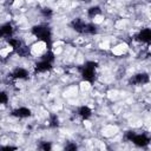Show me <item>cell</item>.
<instances>
[{
    "label": "cell",
    "mask_w": 151,
    "mask_h": 151,
    "mask_svg": "<svg viewBox=\"0 0 151 151\" xmlns=\"http://www.w3.org/2000/svg\"><path fill=\"white\" fill-rule=\"evenodd\" d=\"M32 33H33L38 39L42 40V41L47 45L48 50L51 48V29H50L48 27L41 26V25L34 26V27L32 28Z\"/></svg>",
    "instance_id": "1"
},
{
    "label": "cell",
    "mask_w": 151,
    "mask_h": 151,
    "mask_svg": "<svg viewBox=\"0 0 151 151\" xmlns=\"http://www.w3.org/2000/svg\"><path fill=\"white\" fill-rule=\"evenodd\" d=\"M97 67V63L94 61H87L81 71V77L84 80L86 81H90V83H93L94 80V70Z\"/></svg>",
    "instance_id": "2"
},
{
    "label": "cell",
    "mask_w": 151,
    "mask_h": 151,
    "mask_svg": "<svg viewBox=\"0 0 151 151\" xmlns=\"http://www.w3.org/2000/svg\"><path fill=\"white\" fill-rule=\"evenodd\" d=\"M130 83L131 84H134V85H143V84H146L149 83V76L146 73H138L136 76H133L131 79H130Z\"/></svg>",
    "instance_id": "3"
},
{
    "label": "cell",
    "mask_w": 151,
    "mask_h": 151,
    "mask_svg": "<svg viewBox=\"0 0 151 151\" xmlns=\"http://www.w3.org/2000/svg\"><path fill=\"white\" fill-rule=\"evenodd\" d=\"M137 146H146L150 142V139L145 134H134L131 139Z\"/></svg>",
    "instance_id": "4"
},
{
    "label": "cell",
    "mask_w": 151,
    "mask_h": 151,
    "mask_svg": "<svg viewBox=\"0 0 151 151\" xmlns=\"http://www.w3.org/2000/svg\"><path fill=\"white\" fill-rule=\"evenodd\" d=\"M137 39L139 41H143V42H149L151 40V31L150 28H144L139 32V34L137 35Z\"/></svg>",
    "instance_id": "5"
},
{
    "label": "cell",
    "mask_w": 151,
    "mask_h": 151,
    "mask_svg": "<svg viewBox=\"0 0 151 151\" xmlns=\"http://www.w3.org/2000/svg\"><path fill=\"white\" fill-rule=\"evenodd\" d=\"M13 114L15 117H19V118H26V117L31 116V110L27 107H19V109L13 111Z\"/></svg>",
    "instance_id": "6"
},
{
    "label": "cell",
    "mask_w": 151,
    "mask_h": 151,
    "mask_svg": "<svg viewBox=\"0 0 151 151\" xmlns=\"http://www.w3.org/2000/svg\"><path fill=\"white\" fill-rule=\"evenodd\" d=\"M52 68V64L48 63V61H39L37 65H35V71L38 72H46V71H50Z\"/></svg>",
    "instance_id": "7"
},
{
    "label": "cell",
    "mask_w": 151,
    "mask_h": 151,
    "mask_svg": "<svg viewBox=\"0 0 151 151\" xmlns=\"http://www.w3.org/2000/svg\"><path fill=\"white\" fill-rule=\"evenodd\" d=\"M13 33V27L11 24H4L0 26V37H9Z\"/></svg>",
    "instance_id": "8"
},
{
    "label": "cell",
    "mask_w": 151,
    "mask_h": 151,
    "mask_svg": "<svg viewBox=\"0 0 151 151\" xmlns=\"http://www.w3.org/2000/svg\"><path fill=\"white\" fill-rule=\"evenodd\" d=\"M12 77L14 79H26L28 77V73H27V71L25 68H17L12 73Z\"/></svg>",
    "instance_id": "9"
},
{
    "label": "cell",
    "mask_w": 151,
    "mask_h": 151,
    "mask_svg": "<svg viewBox=\"0 0 151 151\" xmlns=\"http://www.w3.org/2000/svg\"><path fill=\"white\" fill-rule=\"evenodd\" d=\"M85 26H86V24H85L84 21L79 20V19H76V20L72 21V27H73L77 32H79V33H84Z\"/></svg>",
    "instance_id": "10"
},
{
    "label": "cell",
    "mask_w": 151,
    "mask_h": 151,
    "mask_svg": "<svg viewBox=\"0 0 151 151\" xmlns=\"http://www.w3.org/2000/svg\"><path fill=\"white\" fill-rule=\"evenodd\" d=\"M78 113H79L83 118H85V119H87V118L91 117V110H90V107H87V106H81V107L78 110Z\"/></svg>",
    "instance_id": "11"
},
{
    "label": "cell",
    "mask_w": 151,
    "mask_h": 151,
    "mask_svg": "<svg viewBox=\"0 0 151 151\" xmlns=\"http://www.w3.org/2000/svg\"><path fill=\"white\" fill-rule=\"evenodd\" d=\"M8 42H9V45L18 52L21 47H22V44H21V41L20 40H18V39H14V38H11L9 40H8Z\"/></svg>",
    "instance_id": "12"
},
{
    "label": "cell",
    "mask_w": 151,
    "mask_h": 151,
    "mask_svg": "<svg viewBox=\"0 0 151 151\" xmlns=\"http://www.w3.org/2000/svg\"><path fill=\"white\" fill-rule=\"evenodd\" d=\"M100 12H101L100 7H98V6H94V7H91V8L87 11V14H88V17L93 18V17H96V15L100 14Z\"/></svg>",
    "instance_id": "13"
},
{
    "label": "cell",
    "mask_w": 151,
    "mask_h": 151,
    "mask_svg": "<svg viewBox=\"0 0 151 151\" xmlns=\"http://www.w3.org/2000/svg\"><path fill=\"white\" fill-rule=\"evenodd\" d=\"M84 33H88V34H94V33H97V26L93 25V24H86Z\"/></svg>",
    "instance_id": "14"
},
{
    "label": "cell",
    "mask_w": 151,
    "mask_h": 151,
    "mask_svg": "<svg viewBox=\"0 0 151 151\" xmlns=\"http://www.w3.org/2000/svg\"><path fill=\"white\" fill-rule=\"evenodd\" d=\"M53 59H54V54L48 50L44 55H42V60L44 61H48V63H52L53 61Z\"/></svg>",
    "instance_id": "15"
},
{
    "label": "cell",
    "mask_w": 151,
    "mask_h": 151,
    "mask_svg": "<svg viewBox=\"0 0 151 151\" xmlns=\"http://www.w3.org/2000/svg\"><path fill=\"white\" fill-rule=\"evenodd\" d=\"M7 100H8L7 94L5 92H0V104H5L7 103Z\"/></svg>",
    "instance_id": "16"
},
{
    "label": "cell",
    "mask_w": 151,
    "mask_h": 151,
    "mask_svg": "<svg viewBox=\"0 0 151 151\" xmlns=\"http://www.w3.org/2000/svg\"><path fill=\"white\" fill-rule=\"evenodd\" d=\"M40 147L42 150H45V151H48V150H51V144L50 143H44V144H41Z\"/></svg>",
    "instance_id": "17"
},
{
    "label": "cell",
    "mask_w": 151,
    "mask_h": 151,
    "mask_svg": "<svg viewBox=\"0 0 151 151\" xmlns=\"http://www.w3.org/2000/svg\"><path fill=\"white\" fill-rule=\"evenodd\" d=\"M42 14H44V15H51V14H52V11H51L50 8H44V9H42Z\"/></svg>",
    "instance_id": "18"
},
{
    "label": "cell",
    "mask_w": 151,
    "mask_h": 151,
    "mask_svg": "<svg viewBox=\"0 0 151 151\" xmlns=\"http://www.w3.org/2000/svg\"><path fill=\"white\" fill-rule=\"evenodd\" d=\"M58 124V119H57V117L55 116H52V120H51V125L52 126H55Z\"/></svg>",
    "instance_id": "19"
},
{
    "label": "cell",
    "mask_w": 151,
    "mask_h": 151,
    "mask_svg": "<svg viewBox=\"0 0 151 151\" xmlns=\"http://www.w3.org/2000/svg\"><path fill=\"white\" fill-rule=\"evenodd\" d=\"M77 149V145L76 144H70L67 146H65V150H76Z\"/></svg>",
    "instance_id": "20"
},
{
    "label": "cell",
    "mask_w": 151,
    "mask_h": 151,
    "mask_svg": "<svg viewBox=\"0 0 151 151\" xmlns=\"http://www.w3.org/2000/svg\"><path fill=\"white\" fill-rule=\"evenodd\" d=\"M133 136H134V133H133V132H127V134H126V137H127L130 140L132 139V137H133Z\"/></svg>",
    "instance_id": "21"
},
{
    "label": "cell",
    "mask_w": 151,
    "mask_h": 151,
    "mask_svg": "<svg viewBox=\"0 0 151 151\" xmlns=\"http://www.w3.org/2000/svg\"><path fill=\"white\" fill-rule=\"evenodd\" d=\"M17 147H14V146H5V147H2V150H15Z\"/></svg>",
    "instance_id": "22"
}]
</instances>
